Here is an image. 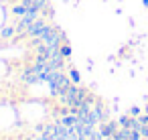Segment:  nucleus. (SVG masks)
<instances>
[{
  "label": "nucleus",
  "instance_id": "1",
  "mask_svg": "<svg viewBox=\"0 0 148 140\" xmlns=\"http://www.w3.org/2000/svg\"><path fill=\"white\" fill-rule=\"evenodd\" d=\"M69 77H71V81H73V83H77V85H79L81 75H79V71H77L75 67H69Z\"/></svg>",
  "mask_w": 148,
  "mask_h": 140
},
{
  "label": "nucleus",
  "instance_id": "2",
  "mask_svg": "<svg viewBox=\"0 0 148 140\" xmlns=\"http://www.w3.org/2000/svg\"><path fill=\"white\" fill-rule=\"evenodd\" d=\"M59 51H61V55H63V57H65V59H67V57H71V47H69V45H67V43H63V45H61V49H59Z\"/></svg>",
  "mask_w": 148,
  "mask_h": 140
},
{
  "label": "nucleus",
  "instance_id": "3",
  "mask_svg": "<svg viewBox=\"0 0 148 140\" xmlns=\"http://www.w3.org/2000/svg\"><path fill=\"white\" fill-rule=\"evenodd\" d=\"M144 6H148V0H144Z\"/></svg>",
  "mask_w": 148,
  "mask_h": 140
}]
</instances>
